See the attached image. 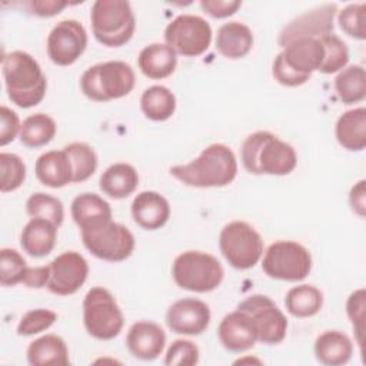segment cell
<instances>
[{"label": "cell", "instance_id": "cell-1", "mask_svg": "<svg viewBox=\"0 0 366 366\" xmlns=\"http://www.w3.org/2000/svg\"><path fill=\"white\" fill-rule=\"evenodd\" d=\"M170 174L192 187H223L237 174V160L233 150L223 143H213L186 164L170 167Z\"/></svg>", "mask_w": 366, "mask_h": 366}, {"label": "cell", "instance_id": "cell-2", "mask_svg": "<svg viewBox=\"0 0 366 366\" xmlns=\"http://www.w3.org/2000/svg\"><path fill=\"white\" fill-rule=\"evenodd\" d=\"M240 157L243 167L252 174L285 176L297 164L293 146L266 130L254 132L244 139Z\"/></svg>", "mask_w": 366, "mask_h": 366}, {"label": "cell", "instance_id": "cell-3", "mask_svg": "<svg viewBox=\"0 0 366 366\" xmlns=\"http://www.w3.org/2000/svg\"><path fill=\"white\" fill-rule=\"evenodd\" d=\"M1 71L11 103L21 109H30L43 100L47 80L40 64L31 54L21 50L4 54L1 59Z\"/></svg>", "mask_w": 366, "mask_h": 366}, {"label": "cell", "instance_id": "cell-4", "mask_svg": "<svg viewBox=\"0 0 366 366\" xmlns=\"http://www.w3.org/2000/svg\"><path fill=\"white\" fill-rule=\"evenodd\" d=\"M94 39L106 47L126 44L134 33L136 19L126 0H96L90 10Z\"/></svg>", "mask_w": 366, "mask_h": 366}, {"label": "cell", "instance_id": "cell-5", "mask_svg": "<svg viewBox=\"0 0 366 366\" xmlns=\"http://www.w3.org/2000/svg\"><path fill=\"white\" fill-rule=\"evenodd\" d=\"M83 94L93 102H109L127 96L134 87V71L120 60L97 63L80 79Z\"/></svg>", "mask_w": 366, "mask_h": 366}, {"label": "cell", "instance_id": "cell-6", "mask_svg": "<svg viewBox=\"0 0 366 366\" xmlns=\"http://www.w3.org/2000/svg\"><path fill=\"white\" fill-rule=\"evenodd\" d=\"M174 283L189 292L207 293L217 289L224 277L222 263L210 253L187 250L180 253L172 266Z\"/></svg>", "mask_w": 366, "mask_h": 366}, {"label": "cell", "instance_id": "cell-7", "mask_svg": "<svg viewBox=\"0 0 366 366\" xmlns=\"http://www.w3.org/2000/svg\"><path fill=\"white\" fill-rule=\"evenodd\" d=\"M80 232L84 247L97 259L123 262L134 250L133 233L113 219L99 220L80 229Z\"/></svg>", "mask_w": 366, "mask_h": 366}, {"label": "cell", "instance_id": "cell-8", "mask_svg": "<svg viewBox=\"0 0 366 366\" xmlns=\"http://www.w3.org/2000/svg\"><path fill=\"white\" fill-rule=\"evenodd\" d=\"M83 323L99 340L114 339L123 329L124 317L114 296L104 287H92L83 299Z\"/></svg>", "mask_w": 366, "mask_h": 366}, {"label": "cell", "instance_id": "cell-9", "mask_svg": "<svg viewBox=\"0 0 366 366\" xmlns=\"http://www.w3.org/2000/svg\"><path fill=\"white\" fill-rule=\"evenodd\" d=\"M219 247L226 262L237 269L253 267L263 254V240L253 226L234 220L227 223L219 236Z\"/></svg>", "mask_w": 366, "mask_h": 366}, {"label": "cell", "instance_id": "cell-10", "mask_svg": "<svg viewBox=\"0 0 366 366\" xmlns=\"http://www.w3.org/2000/svg\"><path fill=\"white\" fill-rule=\"evenodd\" d=\"M262 269L272 279L300 282L312 270V256L309 250L297 242L279 240L266 249Z\"/></svg>", "mask_w": 366, "mask_h": 366}, {"label": "cell", "instance_id": "cell-11", "mask_svg": "<svg viewBox=\"0 0 366 366\" xmlns=\"http://www.w3.org/2000/svg\"><path fill=\"white\" fill-rule=\"evenodd\" d=\"M212 27L200 16L179 14L164 29V41L176 54L197 57L212 43Z\"/></svg>", "mask_w": 366, "mask_h": 366}, {"label": "cell", "instance_id": "cell-12", "mask_svg": "<svg viewBox=\"0 0 366 366\" xmlns=\"http://www.w3.org/2000/svg\"><path fill=\"white\" fill-rule=\"evenodd\" d=\"M252 320L257 342L264 345H277L286 337L287 319L277 305L264 295H252L237 305Z\"/></svg>", "mask_w": 366, "mask_h": 366}, {"label": "cell", "instance_id": "cell-13", "mask_svg": "<svg viewBox=\"0 0 366 366\" xmlns=\"http://www.w3.org/2000/svg\"><path fill=\"white\" fill-rule=\"evenodd\" d=\"M87 33L77 20L59 21L47 37V56L57 66L73 64L86 50Z\"/></svg>", "mask_w": 366, "mask_h": 366}, {"label": "cell", "instance_id": "cell-14", "mask_svg": "<svg viewBox=\"0 0 366 366\" xmlns=\"http://www.w3.org/2000/svg\"><path fill=\"white\" fill-rule=\"evenodd\" d=\"M337 13L336 3H325L293 19L279 34V44L285 47L293 40L310 37L319 39L333 33V21Z\"/></svg>", "mask_w": 366, "mask_h": 366}, {"label": "cell", "instance_id": "cell-15", "mask_svg": "<svg viewBox=\"0 0 366 366\" xmlns=\"http://www.w3.org/2000/svg\"><path fill=\"white\" fill-rule=\"evenodd\" d=\"M49 266L50 277L46 287L57 296L74 295L84 285L89 274L87 260L74 250L59 254Z\"/></svg>", "mask_w": 366, "mask_h": 366}, {"label": "cell", "instance_id": "cell-16", "mask_svg": "<svg viewBox=\"0 0 366 366\" xmlns=\"http://www.w3.org/2000/svg\"><path fill=\"white\" fill-rule=\"evenodd\" d=\"M210 309L199 299L184 297L172 303L166 312L167 327L177 335H202L210 323Z\"/></svg>", "mask_w": 366, "mask_h": 366}, {"label": "cell", "instance_id": "cell-17", "mask_svg": "<svg viewBox=\"0 0 366 366\" xmlns=\"http://www.w3.org/2000/svg\"><path fill=\"white\" fill-rule=\"evenodd\" d=\"M277 56L293 71L310 79L312 73L319 71L322 66L323 46L319 39L303 37L286 44Z\"/></svg>", "mask_w": 366, "mask_h": 366}, {"label": "cell", "instance_id": "cell-18", "mask_svg": "<svg viewBox=\"0 0 366 366\" xmlns=\"http://www.w3.org/2000/svg\"><path fill=\"white\" fill-rule=\"evenodd\" d=\"M217 336L222 346L233 353L246 352L257 342V333L252 320L239 309L222 319L217 327Z\"/></svg>", "mask_w": 366, "mask_h": 366}, {"label": "cell", "instance_id": "cell-19", "mask_svg": "<svg viewBox=\"0 0 366 366\" xmlns=\"http://www.w3.org/2000/svg\"><path fill=\"white\" fill-rule=\"evenodd\" d=\"M164 345V330L150 320H139L133 323L126 336L129 352L140 360H154L162 355Z\"/></svg>", "mask_w": 366, "mask_h": 366}, {"label": "cell", "instance_id": "cell-20", "mask_svg": "<svg viewBox=\"0 0 366 366\" xmlns=\"http://www.w3.org/2000/svg\"><path fill=\"white\" fill-rule=\"evenodd\" d=\"M132 217L142 229L157 230L167 223L170 217V204L160 193L144 190L132 202Z\"/></svg>", "mask_w": 366, "mask_h": 366}, {"label": "cell", "instance_id": "cell-21", "mask_svg": "<svg viewBox=\"0 0 366 366\" xmlns=\"http://www.w3.org/2000/svg\"><path fill=\"white\" fill-rule=\"evenodd\" d=\"M39 182L51 189L64 187L73 183V169L67 153L61 150H50L39 156L34 164Z\"/></svg>", "mask_w": 366, "mask_h": 366}, {"label": "cell", "instance_id": "cell-22", "mask_svg": "<svg viewBox=\"0 0 366 366\" xmlns=\"http://www.w3.org/2000/svg\"><path fill=\"white\" fill-rule=\"evenodd\" d=\"M57 226L41 217H31L21 230L20 246L31 257L47 256L56 246Z\"/></svg>", "mask_w": 366, "mask_h": 366}, {"label": "cell", "instance_id": "cell-23", "mask_svg": "<svg viewBox=\"0 0 366 366\" xmlns=\"http://www.w3.org/2000/svg\"><path fill=\"white\" fill-rule=\"evenodd\" d=\"M140 71L153 80L169 77L177 66V54L166 43H152L137 57Z\"/></svg>", "mask_w": 366, "mask_h": 366}, {"label": "cell", "instance_id": "cell-24", "mask_svg": "<svg viewBox=\"0 0 366 366\" xmlns=\"http://www.w3.org/2000/svg\"><path fill=\"white\" fill-rule=\"evenodd\" d=\"M253 47V33L244 23L227 21L222 24L216 36L217 51L227 59H242Z\"/></svg>", "mask_w": 366, "mask_h": 366}, {"label": "cell", "instance_id": "cell-25", "mask_svg": "<svg viewBox=\"0 0 366 366\" xmlns=\"http://www.w3.org/2000/svg\"><path fill=\"white\" fill-rule=\"evenodd\" d=\"M336 139L339 144L350 152L366 147V109L356 107L342 113L336 122Z\"/></svg>", "mask_w": 366, "mask_h": 366}, {"label": "cell", "instance_id": "cell-26", "mask_svg": "<svg viewBox=\"0 0 366 366\" xmlns=\"http://www.w3.org/2000/svg\"><path fill=\"white\" fill-rule=\"evenodd\" d=\"M316 359L326 366H340L350 360L353 345L347 335L339 330H326L315 342Z\"/></svg>", "mask_w": 366, "mask_h": 366}, {"label": "cell", "instance_id": "cell-27", "mask_svg": "<svg viewBox=\"0 0 366 366\" xmlns=\"http://www.w3.org/2000/svg\"><path fill=\"white\" fill-rule=\"evenodd\" d=\"M27 362L31 366H67L69 350L66 342L57 335H44L27 347Z\"/></svg>", "mask_w": 366, "mask_h": 366}, {"label": "cell", "instance_id": "cell-28", "mask_svg": "<svg viewBox=\"0 0 366 366\" xmlns=\"http://www.w3.org/2000/svg\"><path fill=\"white\" fill-rule=\"evenodd\" d=\"M139 184V173L129 163H114L100 176V190L112 199H124L130 196Z\"/></svg>", "mask_w": 366, "mask_h": 366}, {"label": "cell", "instance_id": "cell-29", "mask_svg": "<svg viewBox=\"0 0 366 366\" xmlns=\"http://www.w3.org/2000/svg\"><path fill=\"white\" fill-rule=\"evenodd\" d=\"M140 109L149 120L164 122L170 119L176 110V97L166 86L154 84L143 92Z\"/></svg>", "mask_w": 366, "mask_h": 366}, {"label": "cell", "instance_id": "cell-30", "mask_svg": "<svg viewBox=\"0 0 366 366\" xmlns=\"http://www.w3.org/2000/svg\"><path fill=\"white\" fill-rule=\"evenodd\" d=\"M71 217L79 229H83L99 220L112 219L110 204L96 193H81L71 202Z\"/></svg>", "mask_w": 366, "mask_h": 366}, {"label": "cell", "instance_id": "cell-31", "mask_svg": "<svg viewBox=\"0 0 366 366\" xmlns=\"http://www.w3.org/2000/svg\"><path fill=\"white\" fill-rule=\"evenodd\" d=\"M285 306L295 317H310L320 312L323 293L313 285H299L286 293Z\"/></svg>", "mask_w": 366, "mask_h": 366}, {"label": "cell", "instance_id": "cell-32", "mask_svg": "<svg viewBox=\"0 0 366 366\" xmlns=\"http://www.w3.org/2000/svg\"><path fill=\"white\" fill-rule=\"evenodd\" d=\"M335 90L343 104H355L366 97V73L363 66L350 64L339 71Z\"/></svg>", "mask_w": 366, "mask_h": 366}, {"label": "cell", "instance_id": "cell-33", "mask_svg": "<svg viewBox=\"0 0 366 366\" xmlns=\"http://www.w3.org/2000/svg\"><path fill=\"white\" fill-rule=\"evenodd\" d=\"M56 123L49 114L34 113L23 120L19 139L23 146L36 149L50 143L56 134Z\"/></svg>", "mask_w": 366, "mask_h": 366}, {"label": "cell", "instance_id": "cell-34", "mask_svg": "<svg viewBox=\"0 0 366 366\" xmlns=\"http://www.w3.org/2000/svg\"><path fill=\"white\" fill-rule=\"evenodd\" d=\"M63 150L67 153L71 163L73 183H81L92 177L99 164L97 154L92 146L83 142H73L64 146Z\"/></svg>", "mask_w": 366, "mask_h": 366}, {"label": "cell", "instance_id": "cell-35", "mask_svg": "<svg viewBox=\"0 0 366 366\" xmlns=\"http://www.w3.org/2000/svg\"><path fill=\"white\" fill-rule=\"evenodd\" d=\"M26 212L30 217L46 219L53 224H56L57 227L61 226L64 219V209H63L61 200L43 192L33 193L27 199Z\"/></svg>", "mask_w": 366, "mask_h": 366}, {"label": "cell", "instance_id": "cell-36", "mask_svg": "<svg viewBox=\"0 0 366 366\" xmlns=\"http://www.w3.org/2000/svg\"><path fill=\"white\" fill-rule=\"evenodd\" d=\"M319 40L323 46V61L319 71L332 74L345 69L349 61V49L346 43L333 33L322 36Z\"/></svg>", "mask_w": 366, "mask_h": 366}, {"label": "cell", "instance_id": "cell-37", "mask_svg": "<svg viewBox=\"0 0 366 366\" xmlns=\"http://www.w3.org/2000/svg\"><path fill=\"white\" fill-rule=\"evenodd\" d=\"M26 179V164L14 153H0V190L1 193L14 192Z\"/></svg>", "mask_w": 366, "mask_h": 366}, {"label": "cell", "instance_id": "cell-38", "mask_svg": "<svg viewBox=\"0 0 366 366\" xmlns=\"http://www.w3.org/2000/svg\"><path fill=\"white\" fill-rule=\"evenodd\" d=\"M24 257L14 249L3 247L0 250V283L1 286H14L23 283L27 272Z\"/></svg>", "mask_w": 366, "mask_h": 366}, {"label": "cell", "instance_id": "cell-39", "mask_svg": "<svg viewBox=\"0 0 366 366\" xmlns=\"http://www.w3.org/2000/svg\"><path fill=\"white\" fill-rule=\"evenodd\" d=\"M340 29L357 40L366 39V3H352L337 13Z\"/></svg>", "mask_w": 366, "mask_h": 366}, {"label": "cell", "instance_id": "cell-40", "mask_svg": "<svg viewBox=\"0 0 366 366\" xmlns=\"http://www.w3.org/2000/svg\"><path fill=\"white\" fill-rule=\"evenodd\" d=\"M57 320V315L50 309H33L26 312L19 325L17 335L20 336H33L36 333L47 330Z\"/></svg>", "mask_w": 366, "mask_h": 366}, {"label": "cell", "instance_id": "cell-41", "mask_svg": "<svg viewBox=\"0 0 366 366\" xmlns=\"http://www.w3.org/2000/svg\"><path fill=\"white\" fill-rule=\"evenodd\" d=\"M365 303H366V292L365 289L355 290L347 302H346V312L353 326V333L356 335V340L363 347V335H365Z\"/></svg>", "mask_w": 366, "mask_h": 366}, {"label": "cell", "instance_id": "cell-42", "mask_svg": "<svg viewBox=\"0 0 366 366\" xmlns=\"http://www.w3.org/2000/svg\"><path fill=\"white\" fill-rule=\"evenodd\" d=\"M199 362V347L184 339L174 340L170 347L166 352L164 356V365L173 366V365H183V366H193Z\"/></svg>", "mask_w": 366, "mask_h": 366}, {"label": "cell", "instance_id": "cell-43", "mask_svg": "<svg viewBox=\"0 0 366 366\" xmlns=\"http://www.w3.org/2000/svg\"><path fill=\"white\" fill-rule=\"evenodd\" d=\"M20 120L14 110L7 106L0 107V146H6L20 133Z\"/></svg>", "mask_w": 366, "mask_h": 366}, {"label": "cell", "instance_id": "cell-44", "mask_svg": "<svg viewBox=\"0 0 366 366\" xmlns=\"http://www.w3.org/2000/svg\"><path fill=\"white\" fill-rule=\"evenodd\" d=\"M202 10L214 17V19H226L234 14L240 7V0H202L200 1Z\"/></svg>", "mask_w": 366, "mask_h": 366}, {"label": "cell", "instance_id": "cell-45", "mask_svg": "<svg viewBox=\"0 0 366 366\" xmlns=\"http://www.w3.org/2000/svg\"><path fill=\"white\" fill-rule=\"evenodd\" d=\"M67 1H59V0H34L29 3V7L31 9V13L40 17H51L59 14L64 7H67Z\"/></svg>", "mask_w": 366, "mask_h": 366}, {"label": "cell", "instance_id": "cell-46", "mask_svg": "<svg viewBox=\"0 0 366 366\" xmlns=\"http://www.w3.org/2000/svg\"><path fill=\"white\" fill-rule=\"evenodd\" d=\"M50 277V266H37V267H27L26 276L23 279V283L26 287H34L41 289L47 286Z\"/></svg>", "mask_w": 366, "mask_h": 366}, {"label": "cell", "instance_id": "cell-47", "mask_svg": "<svg viewBox=\"0 0 366 366\" xmlns=\"http://www.w3.org/2000/svg\"><path fill=\"white\" fill-rule=\"evenodd\" d=\"M365 180L357 182L349 193V202L356 214L360 217H365V209H366V187H365Z\"/></svg>", "mask_w": 366, "mask_h": 366}]
</instances>
